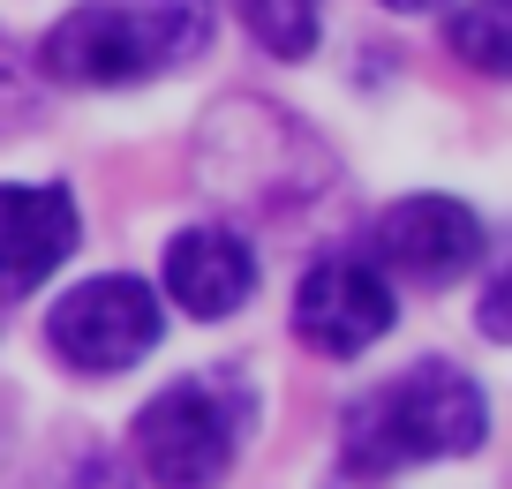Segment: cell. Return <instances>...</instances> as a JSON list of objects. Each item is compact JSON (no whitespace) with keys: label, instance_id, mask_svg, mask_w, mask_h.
Segmentation results:
<instances>
[{"label":"cell","instance_id":"1","mask_svg":"<svg viewBox=\"0 0 512 489\" xmlns=\"http://www.w3.org/2000/svg\"><path fill=\"white\" fill-rule=\"evenodd\" d=\"M219 31V0H91L46 31V76L61 83H144L196 61Z\"/></svg>","mask_w":512,"mask_h":489},{"label":"cell","instance_id":"2","mask_svg":"<svg viewBox=\"0 0 512 489\" xmlns=\"http://www.w3.org/2000/svg\"><path fill=\"white\" fill-rule=\"evenodd\" d=\"M482 429H490V407H482V384L460 377L452 362H422L407 369L400 384L369 392L362 407L347 414L339 429V452H347L354 474H400L415 459H452V452H475Z\"/></svg>","mask_w":512,"mask_h":489},{"label":"cell","instance_id":"3","mask_svg":"<svg viewBox=\"0 0 512 489\" xmlns=\"http://www.w3.org/2000/svg\"><path fill=\"white\" fill-rule=\"evenodd\" d=\"M241 429H249L241 377H181L136 414V459L159 489H219Z\"/></svg>","mask_w":512,"mask_h":489},{"label":"cell","instance_id":"4","mask_svg":"<svg viewBox=\"0 0 512 489\" xmlns=\"http://www.w3.org/2000/svg\"><path fill=\"white\" fill-rule=\"evenodd\" d=\"M159 294H151L144 279H128V271H113V279H91L76 286V294L53 301L46 316V339L53 354H61L68 369H91V377H113V369L144 362L151 347H159Z\"/></svg>","mask_w":512,"mask_h":489},{"label":"cell","instance_id":"5","mask_svg":"<svg viewBox=\"0 0 512 489\" xmlns=\"http://www.w3.org/2000/svg\"><path fill=\"white\" fill-rule=\"evenodd\" d=\"M392 316H400L392 279H384L377 264H362V256L317 264L302 279V294H294V332L317 354H332V362H354L362 347H377V339L392 332Z\"/></svg>","mask_w":512,"mask_h":489},{"label":"cell","instance_id":"6","mask_svg":"<svg viewBox=\"0 0 512 489\" xmlns=\"http://www.w3.org/2000/svg\"><path fill=\"white\" fill-rule=\"evenodd\" d=\"M377 256L415 286H452L482 264V219L452 196H407L377 219Z\"/></svg>","mask_w":512,"mask_h":489},{"label":"cell","instance_id":"7","mask_svg":"<svg viewBox=\"0 0 512 489\" xmlns=\"http://www.w3.org/2000/svg\"><path fill=\"white\" fill-rule=\"evenodd\" d=\"M76 196L68 189H16L0 181V294H31L76 256Z\"/></svg>","mask_w":512,"mask_h":489},{"label":"cell","instance_id":"8","mask_svg":"<svg viewBox=\"0 0 512 489\" xmlns=\"http://www.w3.org/2000/svg\"><path fill=\"white\" fill-rule=\"evenodd\" d=\"M256 286V256L234 226H189V234L166 241V294L189 316H234Z\"/></svg>","mask_w":512,"mask_h":489},{"label":"cell","instance_id":"9","mask_svg":"<svg viewBox=\"0 0 512 489\" xmlns=\"http://www.w3.org/2000/svg\"><path fill=\"white\" fill-rule=\"evenodd\" d=\"M445 46L460 53L467 68H482V76H505L512 68V0H475V8H460Z\"/></svg>","mask_w":512,"mask_h":489},{"label":"cell","instance_id":"10","mask_svg":"<svg viewBox=\"0 0 512 489\" xmlns=\"http://www.w3.org/2000/svg\"><path fill=\"white\" fill-rule=\"evenodd\" d=\"M241 16H249L256 46L279 61H302L317 46V0H241Z\"/></svg>","mask_w":512,"mask_h":489},{"label":"cell","instance_id":"11","mask_svg":"<svg viewBox=\"0 0 512 489\" xmlns=\"http://www.w3.org/2000/svg\"><path fill=\"white\" fill-rule=\"evenodd\" d=\"M505 286H512V279H490V294H482V332H490V339L512 332V324H505Z\"/></svg>","mask_w":512,"mask_h":489},{"label":"cell","instance_id":"12","mask_svg":"<svg viewBox=\"0 0 512 489\" xmlns=\"http://www.w3.org/2000/svg\"><path fill=\"white\" fill-rule=\"evenodd\" d=\"M384 8H400V16H422V8H437V0H384Z\"/></svg>","mask_w":512,"mask_h":489}]
</instances>
